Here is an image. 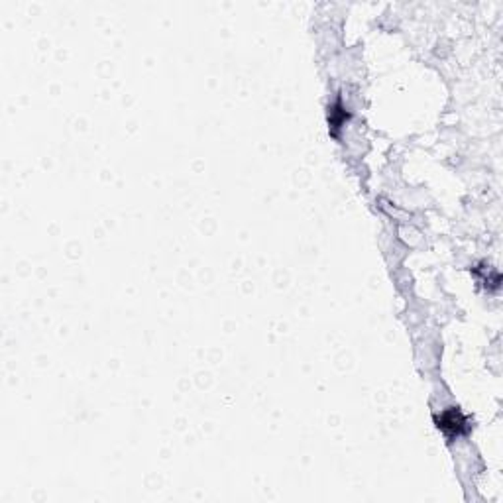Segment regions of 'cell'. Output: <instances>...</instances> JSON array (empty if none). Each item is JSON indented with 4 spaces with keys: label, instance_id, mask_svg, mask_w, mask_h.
<instances>
[{
    "label": "cell",
    "instance_id": "obj_1",
    "mask_svg": "<svg viewBox=\"0 0 503 503\" xmlns=\"http://www.w3.org/2000/svg\"><path fill=\"white\" fill-rule=\"evenodd\" d=\"M434 421H436V427L450 441L458 438V436H462V434H466L470 431L468 419L464 417V413L458 409V407H448V409L441 411V415H436Z\"/></svg>",
    "mask_w": 503,
    "mask_h": 503
},
{
    "label": "cell",
    "instance_id": "obj_2",
    "mask_svg": "<svg viewBox=\"0 0 503 503\" xmlns=\"http://www.w3.org/2000/svg\"><path fill=\"white\" fill-rule=\"evenodd\" d=\"M346 118H348V112H346V108L342 106V103H340L339 99L334 105L328 108V124H330V130H332L334 136H336V132L344 126Z\"/></svg>",
    "mask_w": 503,
    "mask_h": 503
}]
</instances>
